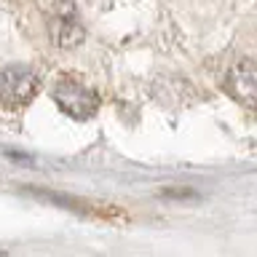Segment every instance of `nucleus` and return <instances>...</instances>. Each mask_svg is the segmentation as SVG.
I'll return each mask as SVG.
<instances>
[{"mask_svg":"<svg viewBox=\"0 0 257 257\" xmlns=\"http://www.w3.org/2000/svg\"><path fill=\"white\" fill-rule=\"evenodd\" d=\"M40 78L24 64H11L0 70V104L8 110H19L35 99Z\"/></svg>","mask_w":257,"mask_h":257,"instance_id":"f03ea898","label":"nucleus"},{"mask_svg":"<svg viewBox=\"0 0 257 257\" xmlns=\"http://www.w3.org/2000/svg\"><path fill=\"white\" fill-rule=\"evenodd\" d=\"M225 91L238 104L257 110V62L241 59L238 64H233L225 75Z\"/></svg>","mask_w":257,"mask_h":257,"instance_id":"7ed1b4c3","label":"nucleus"},{"mask_svg":"<svg viewBox=\"0 0 257 257\" xmlns=\"http://www.w3.org/2000/svg\"><path fill=\"white\" fill-rule=\"evenodd\" d=\"M51 94H54V102L59 104L67 115L78 118V120L91 118L94 112L99 110V96H96V91L75 75H62L54 83Z\"/></svg>","mask_w":257,"mask_h":257,"instance_id":"f257e3e1","label":"nucleus"},{"mask_svg":"<svg viewBox=\"0 0 257 257\" xmlns=\"http://www.w3.org/2000/svg\"><path fill=\"white\" fill-rule=\"evenodd\" d=\"M51 38H54V43L56 46H75L80 38H83V30H80V24L72 19V16H54L51 19Z\"/></svg>","mask_w":257,"mask_h":257,"instance_id":"20e7f679","label":"nucleus"}]
</instances>
